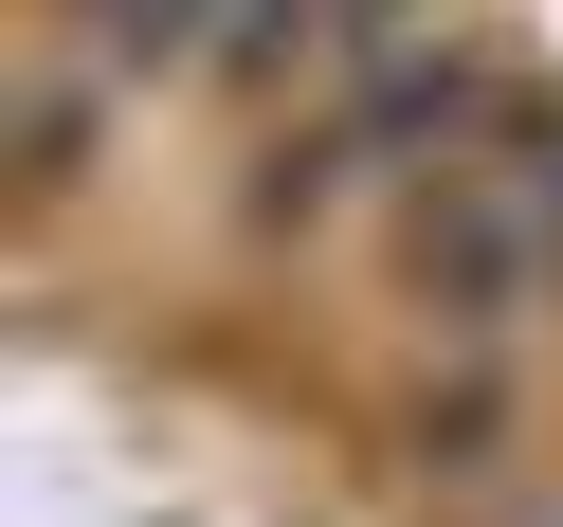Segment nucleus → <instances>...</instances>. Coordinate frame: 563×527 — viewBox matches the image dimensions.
Segmentation results:
<instances>
[{"label":"nucleus","mask_w":563,"mask_h":527,"mask_svg":"<svg viewBox=\"0 0 563 527\" xmlns=\"http://www.w3.org/2000/svg\"><path fill=\"white\" fill-rule=\"evenodd\" d=\"M527 200H545V292H563V164H527Z\"/></svg>","instance_id":"1"}]
</instances>
